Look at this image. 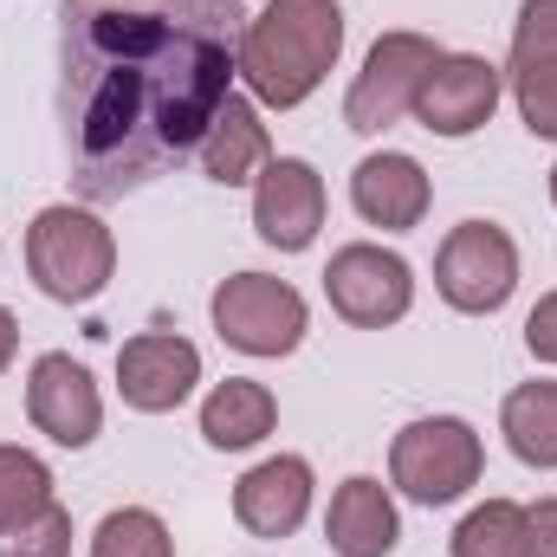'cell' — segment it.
Instances as JSON below:
<instances>
[{"label":"cell","instance_id":"cell-21","mask_svg":"<svg viewBox=\"0 0 557 557\" xmlns=\"http://www.w3.org/2000/svg\"><path fill=\"white\" fill-rule=\"evenodd\" d=\"M91 557H175V539H169L162 512H149V506H117V512L98 519Z\"/></svg>","mask_w":557,"mask_h":557},{"label":"cell","instance_id":"cell-25","mask_svg":"<svg viewBox=\"0 0 557 557\" xmlns=\"http://www.w3.org/2000/svg\"><path fill=\"white\" fill-rule=\"evenodd\" d=\"M525 350L557 370V292H545V298L532 305V318H525Z\"/></svg>","mask_w":557,"mask_h":557},{"label":"cell","instance_id":"cell-23","mask_svg":"<svg viewBox=\"0 0 557 557\" xmlns=\"http://www.w3.org/2000/svg\"><path fill=\"white\" fill-rule=\"evenodd\" d=\"M0 557H72V512L52 499L26 525H7L0 532Z\"/></svg>","mask_w":557,"mask_h":557},{"label":"cell","instance_id":"cell-1","mask_svg":"<svg viewBox=\"0 0 557 557\" xmlns=\"http://www.w3.org/2000/svg\"><path fill=\"white\" fill-rule=\"evenodd\" d=\"M59 20V117L91 201H117L201 149L234 98V46L214 13L188 0H72Z\"/></svg>","mask_w":557,"mask_h":557},{"label":"cell","instance_id":"cell-17","mask_svg":"<svg viewBox=\"0 0 557 557\" xmlns=\"http://www.w3.org/2000/svg\"><path fill=\"white\" fill-rule=\"evenodd\" d=\"M273 428H278V396L267 383H253V376H227V383H214L208 403H201V441L221 447V454H247V447H260Z\"/></svg>","mask_w":557,"mask_h":557},{"label":"cell","instance_id":"cell-2","mask_svg":"<svg viewBox=\"0 0 557 557\" xmlns=\"http://www.w3.org/2000/svg\"><path fill=\"white\" fill-rule=\"evenodd\" d=\"M344 59L337 0H267L234 46V78L260 111H298Z\"/></svg>","mask_w":557,"mask_h":557},{"label":"cell","instance_id":"cell-10","mask_svg":"<svg viewBox=\"0 0 557 557\" xmlns=\"http://www.w3.org/2000/svg\"><path fill=\"white\" fill-rule=\"evenodd\" d=\"M26 421L52 447H72V454L91 447L98 428H104V396H98L91 370L78 357H65V350L33 357V370H26Z\"/></svg>","mask_w":557,"mask_h":557},{"label":"cell","instance_id":"cell-8","mask_svg":"<svg viewBox=\"0 0 557 557\" xmlns=\"http://www.w3.org/2000/svg\"><path fill=\"white\" fill-rule=\"evenodd\" d=\"M324 298H331V311H337L344 324H357V331H389V324H403L409 305H416V267H409L403 253L376 247V240H350V247H337L331 267H324Z\"/></svg>","mask_w":557,"mask_h":557},{"label":"cell","instance_id":"cell-27","mask_svg":"<svg viewBox=\"0 0 557 557\" xmlns=\"http://www.w3.org/2000/svg\"><path fill=\"white\" fill-rule=\"evenodd\" d=\"M13 357H20V324H13V311L0 305V376L13 370Z\"/></svg>","mask_w":557,"mask_h":557},{"label":"cell","instance_id":"cell-22","mask_svg":"<svg viewBox=\"0 0 557 557\" xmlns=\"http://www.w3.org/2000/svg\"><path fill=\"white\" fill-rule=\"evenodd\" d=\"M506 85H512V104H519L525 131L557 143V59H512Z\"/></svg>","mask_w":557,"mask_h":557},{"label":"cell","instance_id":"cell-4","mask_svg":"<svg viewBox=\"0 0 557 557\" xmlns=\"http://www.w3.org/2000/svg\"><path fill=\"white\" fill-rule=\"evenodd\" d=\"M486 441L460 416H421L389 441V486L416 506H454L480 486Z\"/></svg>","mask_w":557,"mask_h":557},{"label":"cell","instance_id":"cell-5","mask_svg":"<svg viewBox=\"0 0 557 557\" xmlns=\"http://www.w3.org/2000/svg\"><path fill=\"white\" fill-rule=\"evenodd\" d=\"M208 318L221 331V344H234L240 357H292L305 344V292L285 285L273 273H234L214 285L208 298Z\"/></svg>","mask_w":557,"mask_h":557},{"label":"cell","instance_id":"cell-14","mask_svg":"<svg viewBox=\"0 0 557 557\" xmlns=\"http://www.w3.org/2000/svg\"><path fill=\"white\" fill-rule=\"evenodd\" d=\"M428 201H434V182L409 149H376L350 169V208L357 221L383 227V234H409L428 221Z\"/></svg>","mask_w":557,"mask_h":557},{"label":"cell","instance_id":"cell-19","mask_svg":"<svg viewBox=\"0 0 557 557\" xmlns=\"http://www.w3.org/2000/svg\"><path fill=\"white\" fill-rule=\"evenodd\" d=\"M447 557H525V506H519V499H486V506H473V512L454 525Z\"/></svg>","mask_w":557,"mask_h":557},{"label":"cell","instance_id":"cell-7","mask_svg":"<svg viewBox=\"0 0 557 557\" xmlns=\"http://www.w3.org/2000/svg\"><path fill=\"white\" fill-rule=\"evenodd\" d=\"M434 292L467 311V318H493L506 311V298L519 292V247L499 221H460L447 227L441 253H434Z\"/></svg>","mask_w":557,"mask_h":557},{"label":"cell","instance_id":"cell-29","mask_svg":"<svg viewBox=\"0 0 557 557\" xmlns=\"http://www.w3.org/2000/svg\"><path fill=\"white\" fill-rule=\"evenodd\" d=\"M208 7H234V0H208Z\"/></svg>","mask_w":557,"mask_h":557},{"label":"cell","instance_id":"cell-11","mask_svg":"<svg viewBox=\"0 0 557 557\" xmlns=\"http://www.w3.org/2000/svg\"><path fill=\"white\" fill-rule=\"evenodd\" d=\"M201 383V350L182 331H137L117 350V396L137 416H175Z\"/></svg>","mask_w":557,"mask_h":557},{"label":"cell","instance_id":"cell-28","mask_svg":"<svg viewBox=\"0 0 557 557\" xmlns=\"http://www.w3.org/2000/svg\"><path fill=\"white\" fill-rule=\"evenodd\" d=\"M552 208H557V162H552Z\"/></svg>","mask_w":557,"mask_h":557},{"label":"cell","instance_id":"cell-26","mask_svg":"<svg viewBox=\"0 0 557 557\" xmlns=\"http://www.w3.org/2000/svg\"><path fill=\"white\" fill-rule=\"evenodd\" d=\"M525 557H557V493L525 506Z\"/></svg>","mask_w":557,"mask_h":557},{"label":"cell","instance_id":"cell-20","mask_svg":"<svg viewBox=\"0 0 557 557\" xmlns=\"http://www.w3.org/2000/svg\"><path fill=\"white\" fill-rule=\"evenodd\" d=\"M52 506V467L33 454V447H0V532L7 525H26L33 512Z\"/></svg>","mask_w":557,"mask_h":557},{"label":"cell","instance_id":"cell-3","mask_svg":"<svg viewBox=\"0 0 557 557\" xmlns=\"http://www.w3.org/2000/svg\"><path fill=\"white\" fill-rule=\"evenodd\" d=\"M26 273L52 305H91L117 278V234L78 201H52L26 227Z\"/></svg>","mask_w":557,"mask_h":557},{"label":"cell","instance_id":"cell-16","mask_svg":"<svg viewBox=\"0 0 557 557\" xmlns=\"http://www.w3.org/2000/svg\"><path fill=\"white\" fill-rule=\"evenodd\" d=\"M195 156H201V175H208V182L247 188V182L273 162V137H267V124H260V104L234 91V98L214 111V124H208V137H201Z\"/></svg>","mask_w":557,"mask_h":557},{"label":"cell","instance_id":"cell-18","mask_svg":"<svg viewBox=\"0 0 557 557\" xmlns=\"http://www.w3.org/2000/svg\"><path fill=\"white\" fill-rule=\"evenodd\" d=\"M499 434H506V447L525 467L552 473L557 467V383H519L499 403Z\"/></svg>","mask_w":557,"mask_h":557},{"label":"cell","instance_id":"cell-24","mask_svg":"<svg viewBox=\"0 0 557 557\" xmlns=\"http://www.w3.org/2000/svg\"><path fill=\"white\" fill-rule=\"evenodd\" d=\"M512 59H557V0H525L512 20Z\"/></svg>","mask_w":557,"mask_h":557},{"label":"cell","instance_id":"cell-13","mask_svg":"<svg viewBox=\"0 0 557 557\" xmlns=\"http://www.w3.org/2000/svg\"><path fill=\"white\" fill-rule=\"evenodd\" d=\"M311 499H318V473H311L305 454H273V460H260L234 480V519L267 545L292 539L311 519Z\"/></svg>","mask_w":557,"mask_h":557},{"label":"cell","instance_id":"cell-9","mask_svg":"<svg viewBox=\"0 0 557 557\" xmlns=\"http://www.w3.org/2000/svg\"><path fill=\"white\" fill-rule=\"evenodd\" d=\"M499 98H506V72L493 59H480V52H441L434 72L421 78L409 117H416L428 137L460 143V137H473V131L493 124Z\"/></svg>","mask_w":557,"mask_h":557},{"label":"cell","instance_id":"cell-6","mask_svg":"<svg viewBox=\"0 0 557 557\" xmlns=\"http://www.w3.org/2000/svg\"><path fill=\"white\" fill-rule=\"evenodd\" d=\"M434 59H441V46L428 33H409V26L383 33L363 52V72L344 91V124L357 137H383L389 124H403L416 111V91H421V78L434 72Z\"/></svg>","mask_w":557,"mask_h":557},{"label":"cell","instance_id":"cell-15","mask_svg":"<svg viewBox=\"0 0 557 557\" xmlns=\"http://www.w3.org/2000/svg\"><path fill=\"white\" fill-rule=\"evenodd\" d=\"M403 539V512L389 499V486L376 473H350L337 493H331V512H324V545L337 557H389Z\"/></svg>","mask_w":557,"mask_h":557},{"label":"cell","instance_id":"cell-12","mask_svg":"<svg viewBox=\"0 0 557 557\" xmlns=\"http://www.w3.org/2000/svg\"><path fill=\"white\" fill-rule=\"evenodd\" d=\"M324 227V175L305 156H273L253 175V234L278 253H305Z\"/></svg>","mask_w":557,"mask_h":557}]
</instances>
